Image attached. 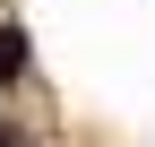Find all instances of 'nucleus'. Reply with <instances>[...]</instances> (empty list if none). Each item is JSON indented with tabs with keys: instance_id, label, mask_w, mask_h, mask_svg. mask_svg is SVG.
<instances>
[{
	"instance_id": "f257e3e1",
	"label": "nucleus",
	"mask_w": 155,
	"mask_h": 147,
	"mask_svg": "<svg viewBox=\"0 0 155 147\" xmlns=\"http://www.w3.org/2000/svg\"><path fill=\"white\" fill-rule=\"evenodd\" d=\"M17 69H26V35H17V26H0V78H17Z\"/></svg>"
},
{
	"instance_id": "f03ea898",
	"label": "nucleus",
	"mask_w": 155,
	"mask_h": 147,
	"mask_svg": "<svg viewBox=\"0 0 155 147\" xmlns=\"http://www.w3.org/2000/svg\"><path fill=\"white\" fill-rule=\"evenodd\" d=\"M0 147H9V138H0Z\"/></svg>"
}]
</instances>
